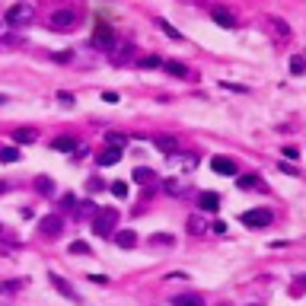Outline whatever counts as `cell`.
Segmentation results:
<instances>
[{
  "mask_svg": "<svg viewBox=\"0 0 306 306\" xmlns=\"http://www.w3.org/2000/svg\"><path fill=\"white\" fill-rule=\"evenodd\" d=\"M13 137H16V144H32V140L39 137V134H35V128H19Z\"/></svg>",
  "mask_w": 306,
  "mask_h": 306,
  "instance_id": "obj_20",
  "label": "cell"
},
{
  "mask_svg": "<svg viewBox=\"0 0 306 306\" xmlns=\"http://www.w3.org/2000/svg\"><path fill=\"white\" fill-rule=\"evenodd\" d=\"M242 223H246V227H271V220H274V214H271V210H268V207H255V210H246V214L239 217Z\"/></svg>",
  "mask_w": 306,
  "mask_h": 306,
  "instance_id": "obj_4",
  "label": "cell"
},
{
  "mask_svg": "<svg viewBox=\"0 0 306 306\" xmlns=\"http://www.w3.org/2000/svg\"><path fill=\"white\" fill-rule=\"evenodd\" d=\"M278 166H281V172H287V175H297V169H293L290 163H278Z\"/></svg>",
  "mask_w": 306,
  "mask_h": 306,
  "instance_id": "obj_34",
  "label": "cell"
},
{
  "mask_svg": "<svg viewBox=\"0 0 306 306\" xmlns=\"http://www.w3.org/2000/svg\"><path fill=\"white\" fill-rule=\"evenodd\" d=\"M236 185H239V188H246V192H249V188H258V192H265L262 175H239V179H236Z\"/></svg>",
  "mask_w": 306,
  "mask_h": 306,
  "instance_id": "obj_15",
  "label": "cell"
},
{
  "mask_svg": "<svg viewBox=\"0 0 306 306\" xmlns=\"http://www.w3.org/2000/svg\"><path fill=\"white\" fill-rule=\"evenodd\" d=\"M153 144L166 153V157H175V153H179V140L169 137V134H157V137H153Z\"/></svg>",
  "mask_w": 306,
  "mask_h": 306,
  "instance_id": "obj_11",
  "label": "cell"
},
{
  "mask_svg": "<svg viewBox=\"0 0 306 306\" xmlns=\"http://www.w3.org/2000/svg\"><path fill=\"white\" fill-rule=\"evenodd\" d=\"M290 70H293V74H303V70H306V61H303L300 54H293V57H290Z\"/></svg>",
  "mask_w": 306,
  "mask_h": 306,
  "instance_id": "obj_28",
  "label": "cell"
},
{
  "mask_svg": "<svg viewBox=\"0 0 306 306\" xmlns=\"http://www.w3.org/2000/svg\"><path fill=\"white\" fill-rule=\"evenodd\" d=\"M0 160H4V163H16L19 160V150L16 147H4V150H0Z\"/></svg>",
  "mask_w": 306,
  "mask_h": 306,
  "instance_id": "obj_25",
  "label": "cell"
},
{
  "mask_svg": "<svg viewBox=\"0 0 306 306\" xmlns=\"http://www.w3.org/2000/svg\"><path fill=\"white\" fill-rule=\"evenodd\" d=\"M163 67H166L172 77H188V67L182 61H163Z\"/></svg>",
  "mask_w": 306,
  "mask_h": 306,
  "instance_id": "obj_19",
  "label": "cell"
},
{
  "mask_svg": "<svg viewBox=\"0 0 306 306\" xmlns=\"http://www.w3.org/2000/svg\"><path fill=\"white\" fill-rule=\"evenodd\" d=\"M112 42H115V29L109 22H99L96 32H93V45H96V48H109Z\"/></svg>",
  "mask_w": 306,
  "mask_h": 306,
  "instance_id": "obj_5",
  "label": "cell"
},
{
  "mask_svg": "<svg viewBox=\"0 0 306 306\" xmlns=\"http://www.w3.org/2000/svg\"><path fill=\"white\" fill-rule=\"evenodd\" d=\"M210 16H214V22H217V26H223V29H233V26H236V16H233L227 7H214V10H210Z\"/></svg>",
  "mask_w": 306,
  "mask_h": 306,
  "instance_id": "obj_9",
  "label": "cell"
},
{
  "mask_svg": "<svg viewBox=\"0 0 306 306\" xmlns=\"http://www.w3.org/2000/svg\"><path fill=\"white\" fill-rule=\"evenodd\" d=\"M51 147H54V150H64V153H67V150L77 153V140H74V137H54Z\"/></svg>",
  "mask_w": 306,
  "mask_h": 306,
  "instance_id": "obj_18",
  "label": "cell"
},
{
  "mask_svg": "<svg viewBox=\"0 0 306 306\" xmlns=\"http://www.w3.org/2000/svg\"><path fill=\"white\" fill-rule=\"evenodd\" d=\"M210 230H214V233H220V236H223V233H227V223H223V220H217V223H214Z\"/></svg>",
  "mask_w": 306,
  "mask_h": 306,
  "instance_id": "obj_35",
  "label": "cell"
},
{
  "mask_svg": "<svg viewBox=\"0 0 306 306\" xmlns=\"http://www.w3.org/2000/svg\"><path fill=\"white\" fill-rule=\"evenodd\" d=\"M115 242H118V249H134L137 246V233L134 230H121V233H115Z\"/></svg>",
  "mask_w": 306,
  "mask_h": 306,
  "instance_id": "obj_14",
  "label": "cell"
},
{
  "mask_svg": "<svg viewBox=\"0 0 306 306\" xmlns=\"http://www.w3.org/2000/svg\"><path fill=\"white\" fill-rule=\"evenodd\" d=\"M157 26H160L163 32H166V35H169V39H175V42H182V35H179V29H172V26H169V22H166V19H157Z\"/></svg>",
  "mask_w": 306,
  "mask_h": 306,
  "instance_id": "obj_23",
  "label": "cell"
},
{
  "mask_svg": "<svg viewBox=\"0 0 306 306\" xmlns=\"http://www.w3.org/2000/svg\"><path fill=\"white\" fill-rule=\"evenodd\" d=\"M0 192H7V185H4V182H0Z\"/></svg>",
  "mask_w": 306,
  "mask_h": 306,
  "instance_id": "obj_38",
  "label": "cell"
},
{
  "mask_svg": "<svg viewBox=\"0 0 306 306\" xmlns=\"http://www.w3.org/2000/svg\"><path fill=\"white\" fill-rule=\"evenodd\" d=\"M89 281H93V284H105L109 278H105V274H89Z\"/></svg>",
  "mask_w": 306,
  "mask_h": 306,
  "instance_id": "obj_37",
  "label": "cell"
},
{
  "mask_svg": "<svg viewBox=\"0 0 306 306\" xmlns=\"http://www.w3.org/2000/svg\"><path fill=\"white\" fill-rule=\"evenodd\" d=\"M118 160H121V150L118 147H102L96 153V163H99V166H115Z\"/></svg>",
  "mask_w": 306,
  "mask_h": 306,
  "instance_id": "obj_10",
  "label": "cell"
},
{
  "mask_svg": "<svg viewBox=\"0 0 306 306\" xmlns=\"http://www.w3.org/2000/svg\"><path fill=\"white\" fill-rule=\"evenodd\" d=\"M4 102H7V96H0V105H4Z\"/></svg>",
  "mask_w": 306,
  "mask_h": 306,
  "instance_id": "obj_39",
  "label": "cell"
},
{
  "mask_svg": "<svg viewBox=\"0 0 306 306\" xmlns=\"http://www.w3.org/2000/svg\"><path fill=\"white\" fill-rule=\"evenodd\" d=\"M70 255H89V242L74 239V242H70Z\"/></svg>",
  "mask_w": 306,
  "mask_h": 306,
  "instance_id": "obj_22",
  "label": "cell"
},
{
  "mask_svg": "<svg viewBox=\"0 0 306 306\" xmlns=\"http://www.w3.org/2000/svg\"><path fill=\"white\" fill-rule=\"evenodd\" d=\"M150 246H172V236L169 233H157V236H150Z\"/></svg>",
  "mask_w": 306,
  "mask_h": 306,
  "instance_id": "obj_26",
  "label": "cell"
},
{
  "mask_svg": "<svg viewBox=\"0 0 306 306\" xmlns=\"http://www.w3.org/2000/svg\"><path fill=\"white\" fill-rule=\"evenodd\" d=\"M185 227H188V233H192V236H201V233H207V230H210L207 223H204V217H201V214H192Z\"/></svg>",
  "mask_w": 306,
  "mask_h": 306,
  "instance_id": "obj_13",
  "label": "cell"
},
{
  "mask_svg": "<svg viewBox=\"0 0 306 306\" xmlns=\"http://www.w3.org/2000/svg\"><path fill=\"white\" fill-rule=\"evenodd\" d=\"M160 64H163V57H160V54H147V57H140V67H144V70L160 67Z\"/></svg>",
  "mask_w": 306,
  "mask_h": 306,
  "instance_id": "obj_24",
  "label": "cell"
},
{
  "mask_svg": "<svg viewBox=\"0 0 306 306\" xmlns=\"http://www.w3.org/2000/svg\"><path fill=\"white\" fill-rule=\"evenodd\" d=\"M102 102H118V93H112V89H105V93H102Z\"/></svg>",
  "mask_w": 306,
  "mask_h": 306,
  "instance_id": "obj_33",
  "label": "cell"
},
{
  "mask_svg": "<svg viewBox=\"0 0 306 306\" xmlns=\"http://www.w3.org/2000/svg\"><path fill=\"white\" fill-rule=\"evenodd\" d=\"M271 26H274V32H278V35H287V32H290L284 19H271Z\"/></svg>",
  "mask_w": 306,
  "mask_h": 306,
  "instance_id": "obj_31",
  "label": "cell"
},
{
  "mask_svg": "<svg viewBox=\"0 0 306 306\" xmlns=\"http://www.w3.org/2000/svg\"><path fill=\"white\" fill-rule=\"evenodd\" d=\"M198 204H201V210H207V214H214V210L220 207V195H217V192H201V198H198Z\"/></svg>",
  "mask_w": 306,
  "mask_h": 306,
  "instance_id": "obj_12",
  "label": "cell"
},
{
  "mask_svg": "<svg viewBox=\"0 0 306 306\" xmlns=\"http://www.w3.org/2000/svg\"><path fill=\"white\" fill-rule=\"evenodd\" d=\"M105 140H109V147H118V150L128 144V137H125V134H118V131H109V134H105Z\"/></svg>",
  "mask_w": 306,
  "mask_h": 306,
  "instance_id": "obj_21",
  "label": "cell"
},
{
  "mask_svg": "<svg viewBox=\"0 0 306 306\" xmlns=\"http://www.w3.org/2000/svg\"><path fill=\"white\" fill-rule=\"evenodd\" d=\"M48 281H51V287H54L57 293H64L67 300H74V303H80V293H77L74 287L67 284V278H61V274H48Z\"/></svg>",
  "mask_w": 306,
  "mask_h": 306,
  "instance_id": "obj_7",
  "label": "cell"
},
{
  "mask_svg": "<svg viewBox=\"0 0 306 306\" xmlns=\"http://www.w3.org/2000/svg\"><path fill=\"white\" fill-rule=\"evenodd\" d=\"M0 230H4V227H0Z\"/></svg>",
  "mask_w": 306,
  "mask_h": 306,
  "instance_id": "obj_41",
  "label": "cell"
},
{
  "mask_svg": "<svg viewBox=\"0 0 306 306\" xmlns=\"http://www.w3.org/2000/svg\"><path fill=\"white\" fill-rule=\"evenodd\" d=\"M210 169L220 172V175H236V160H230V157H214V160H210Z\"/></svg>",
  "mask_w": 306,
  "mask_h": 306,
  "instance_id": "obj_8",
  "label": "cell"
},
{
  "mask_svg": "<svg viewBox=\"0 0 306 306\" xmlns=\"http://www.w3.org/2000/svg\"><path fill=\"white\" fill-rule=\"evenodd\" d=\"M74 26H77V10H54L48 16V29L54 32H70Z\"/></svg>",
  "mask_w": 306,
  "mask_h": 306,
  "instance_id": "obj_2",
  "label": "cell"
},
{
  "mask_svg": "<svg viewBox=\"0 0 306 306\" xmlns=\"http://www.w3.org/2000/svg\"><path fill=\"white\" fill-rule=\"evenodd\" d=\"M166 192H169V195H185V185L175 182V179H169V182H166Z\"/></svg>",
  "mask_w": 306,
  "mask_h": 306,
  "instance_id": "obj_29",
  "label": "cell"
},
{
  "mask_svg": "<svg viewBox=\"0 0 306 306\" xmlns=\"http://www.w3.org/2000/svg\"><path fill=\"white\" fill-rule=\"evenodd\" d=\"M281 157H284V160H297L300 150H297V147H284V150H281Z\"/></svg>",
  "mask_w": 306,
  "mask_h": 306,
  "instance_id": "obj_32",
  "label": "cell"
},
{
  "mask_svg": "<svg viewBox=\"0 0 306 306\" xmlns=\"http://www.w3.org/2000/svg\"><path fill=\"white\" fill-rule=\"evenodd\" d=\"M32 16H35V7L32 4H13V7L7 10L4 22H7V26H26Z\"/></svg>",
  "mask_w": 306,
  "mask_h": 306,
  "instance_id": "obj_3",
  "label": "cell"
},
{
  "mask_svg": "<svg viewBox=\"0 0 306 306\" xmlns=\"http://www.w3.org/2000/svg\"><path fill=\"white\" fill-rule=\"evenodd\" d=\"M112 195L115 198H128V182H115L112 185Z\"/></svg>",
  "mask_w": 306,
  "mask_h": 306,
  "instance_id": "obj_30",
  "label": "cell"
},
{
  "mask_svg": "<svg viewBox=\"0 0 306 306\" xmlns=\"http://www.w3.org/2000/svg\"><path fill=\"white\" fill-rule=\"evenodd\" d=\"M89 214H93V204L83 201V207H80V217H89Z\"/></svg>",
  "mask_w": 306,
  "mask_h": 306,
  "instance_id": "obj_36",
  "label": "cell"
},
{
  "mask_svg": "<svg viewBox=\"0 0 306 306\" xmlns=\"http://www.w3.org/2000/svg\"><path fill=\"white\" fill-rule=\"evenodd\" d=\"M35 188H39L42 195H48V192H51L54 185H51V179H45V175H39V179H35Z\"/></svg>",
  "mask_w": 306,
  "mask_h": 306,
  "instance_id": "obj_27",
  "label": "cell"
},
{
  "mask_svg": "<svg viewBox=\"0 0 306 306\" xmlns=\"http://www.w3.org/2000/svg\"><path fill=\"white\" fill-rule=\"evenodd\" d=\"M61 223H64V220L57 217V214H48V217H42V220H39V230H42V236H51V239H54V236H61Z\"/></svg>",
  "mask_w": 306,
  "mask_h": 306,
  "instance_id": "obj_6",
  "label": "cell"
},
{
  "mask_svg": "<svg viewBox=\"0 0 306 306\" xmlns=\"http://www.w3.org/2000/svg\"><path fill=\"white\" fill-rule=\"evenodd\" d=\"M115 227H118V210L115 207L96 210V217H93V233H96V236H102V239L115 236Z\"/></svg>",
  "mask_w": 306,
  "mask_h": 306,
  "instance_id": "obj_1",
  "label": "cell"
},
{
  "mask_svg": "<svg viewBox=\"0 0 306 306\" xmlns=\"http://www.w3.org/2000/svg\"><path fill=\"white\" fill-rule=\"evenodd\" d=\"M153 179H157V172H153V169H147V166H137V169H134V182H140V185H150Z\"/></svg>",
  "mask_w": 306,
  "mask_h": 306,
  "instance_id": "obj_17",
  "label": "cell"
},
{
  "mask_svg": "<svg viewBox=\"0 0 306 306\" xmlns=\"http://www.w3.org/2000/svg\"><path fill=\"white\" fill-rule=\"evenodd\" d=\"M297 281H303V284H306V274H303V278H297Z\"/></svg>",
  "mask_w": 306,
  "mask_h": 306,
  "instance_id": "obj_40",
  "label": "cell"
},
{
  "mask_svg": "<svg viewBox=\"0 0 306 306\" xmlns=\"http://www.w3.org/2000/svg\"><path fill=\"white\" fill-rule=\"evenodd\" d=\"M172 306H204V297H198V293H179L172 300Z\"/></svg>",
  "mask_w": 306,
  "mask_h": 306,
  "instance_id": "obj_16",
  "label": "cell"
}]
</instances>
